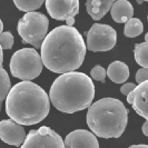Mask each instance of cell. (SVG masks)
I'll list each match as a JSON object with an SVG mask.
<instances>
[{
	"label": "cell",
	"instance_id": "obj_20",
	"mask_svg": "<svg viewBox=\"0 0 148 148\" xmlns=\"http://www.w3.org/2000/svg\"><path fill=\"white\" fill-rule=\"evenodd\" d=\"M14 45V36L11 32L6 31L0 34V46L2 49H10Z\"/></svg>",
	"mask_w": 148,
	"mask_h": 148
},
{
	"label": "cell",
	"instance_id": "obj_8",
	"mask_svg": "<svg viewBox=\"0 0 148 148\" xmlns=\"http://www.w3.org/2000/svg\"><path fill=\"white\" fill-rule=\"evenodd\" d=\"M23 148L28 147H65L64 140L58 134L49 127L42 126L39 129L30 130L21 144Z\"/></svg>",
	"mask_w": 148,
	"mask_h": 148
},
{
	"label": "cell",
	"instance_id": "obj_28",
	"mask_svg": "<svg viewBox=\"0 0 148 148\" xmlns=\"http://www.w3.org/2000/svg\"><path fill=\"white\" fill-rule=\"evenodd\" d=\"M1 107H2V101H0V110H1Z\"/></svg>",
	"mask_w": 148,
	"mask_h": 148
},
{
	"label": "cell",
	"instance_id": "obj_19",
	"mask_svg": "<svg viewBox=\"0 0 148 148\" xmlns=\"http://www.w3.org/2000/svg\"><path fill=\"white\" fill-rule=\"evenodd\" d=\"M45 0H14L15 6L21 11H35L42 6Z\"/></svg>",
	"mask_w": 148,
	"mask_h": 148
},
{
	"label": "cell",
	"instance_id": "obj_29",
	"mask_svg": "<svg viewBox=\"0 0 148 148\" xmlns=\"http://www.w3.org/2000/svg\"><path fill=\"white\" fill-rule=\"evenodd\" d=\"M137 2H138V3H141V2H143V0H137Z\"/></svg>",
	"mask_w": 148,
	"mask_h": 148
},
{
	"label": "cell",
	"instance_id": "obj_11",
	"mask_svg": "<svg viewBox=\"0 0 148 148\" xmlns=\"http://www.w3.org/2000/svg\"><path fill=\"white\" fill-rule=\"evenodd\" d=\"M147 87L148 80L138 84L135 88L127 95V101L132 105L134 110L143 118L148 119L147 114Z\"/></svg>",
	"mask_w": 148,
	"mask_h": 148
},
{
	"label": "cell",
	"instance_id": "obj_23",
	"mask_svg": "<svg viewBox=\"0 0 148 148\" xmlns=\"http://www.w3.org/2000/svg\"><path fill=\"white\" fill-rule=\"evenodd\" d=\"M136 87V85L135 84H133V82H127V84H125V85H123L121 86V88H120V91H121V94L123 95H128L132 90H133L134 88Z\"/></svg>",
	"mask_w": 148,
	"mask_h": 148
},
{
	"label": "cell",
	"instance_id": "obj_12",
	"mask_svg": "<svg viewBox=\"0 0 148 148\" xmlns=\"http://www.w3.org/2000/svg\"><path fill=\"white\" fill-rule=\"evenodd\" d=\"M65 147H90L98 148L99 143L97 140L96 136L92 133L85 129L74 130L73 133L68 134L66 139L64 141Z\"/></svg>",
	"mask_w": 148,
	"mask_h": 148
},
{
	"label": "cell",
	"instance_id": "obj_21",
	"mask_svg": "<svg viewBox=\"0 0 148 148\" xmlns=\"http://www.w3.org/2000/svg\"><path fill=\"white\" fill-rule=\"evenodd\" d=\"M90 76H91L92 79H95L97 82H105V79H106V70L101 66L97 65V66H95L91 69Z\"/></svg>",
	"mask_w": 148,
	"mask_h": 148
},
{
	"label": "cell",
	"instance_id": "obj_5",
	"mask_svg": "<svg viewBox=\"0 0 148 148\" xmlns=\"http://www.w3.org/2000/svg\"><path fill=\"white\" fill-rule=\"evenodd\" d=\"M44 64L40 55L32 48H22L12 55L10 73L21 80H34L41 74Z\"/></svg>",
	"mask_w": 148,
	"mask_h": 148
},
{
	"label": "cell",
	"instance_id": "obj_18",
	"mask_svg": "<svg viewBox=\"0 0 148 148\" xmlns=\"http://www.w3.org/2000/svg\"><path fill=\"white\" fill-rule=\"evenodd\" d=\"M125 29H124V35L128 38H135L139 36L143 30H144V25L143 22L137 19V18H130L129 20L125 22Z\"/></svg>",
	"mask_w": 148,
	"mask_h": 148
},
{
	"label": "cell",
	"instance_id": "obj_22",
	"mask_svg": "<svg viewBox=\"0 0 148 148\" xmlns=\"http://www.w3.org/2000/svg\"><path fill=\"white\" fill-rule=\"evenodd\" d=\"M135 78H136V82H138V84L148 80V68H145V67L140 68L136 73V77Z\"/></svg>",
	"mask_w": 148,
	"mask_h": 148
},
{
	"label": "cell",
	"instance_id": "obj_14",
	"mask_svg": "<svg viewBox=\"0 0 148 148\" xmlns=\"http://www.w3.org/2000/svg\"><path fill=\"white\" fill-rule=\"evenodd\" d=\"M115 1L116 0H87V12L94 20H100L109 11Z\"/></svg>",
	"mask_w": 148,
	"mask_h": 148
},
{
	"label": "cell",
	"instance_id": "obj_30",
	"mask_svg": "<svg viewBox=\"0 0 148 148\" xmlns=\"http://www.w3.org/2000/svg\"><path fill=\"white\" fill-rule=\"evenodd\" d=\"M143 1H148V0H143Z\"/></svg>",
	"mask_w": 148,
	"mask_h": 148
},
{
	"label": "cell",
	"instance_id": "obj_16",
	"mask_svg": "<svg viewBox=\"0 0 148 148\" xmlns=\"http://www.w3.org/2000/svg\"><path fill=\"white\" fill-rule=\"evenodd\" d=\"M2 62H3V52L0 46V101H3L6 99L8 92L11 88L10 78L8 76L6 69H3Z\"/></svg>",
	"mask_w": 148,
	"mask_h": 148
},
{
	"label": "cell",
	"instance_id": "obj_3",
	"mask_svg": "<svg viewBox=\"0 0 148 148\" xmlns=\"http://www.w3.org/2000/svg\"><path fill=\"white\" fill-rule=\"evenodd\" d=\"M49 97L59 111L74 114L90 106L95 97V86L90 77L74 70L61 74L52 82Z\"/></svg>",
	"mask_w": 148,
	"mask_h": 148
},
{
	"label": "cell",
	"instance_id": "obj_25",
	"mask_svg": "<svg viewBox=\"0 0 148 148\" xmlns=\"http://www.w3.org/2000/svg\"><path fill=\"white\" fill-rule=\"evenodd\" d=\"M143 133L145 136H148V120L146 119V121L144 123V126H143Z\"/></svg>",
	"mask_w": 148,
	"mask_h": 148
},
{
	"label": "cell",
	"instance_id": "obj_9",
	"mask_svg": "<svg viewBox=\"0 0 148 148\" xmlns=\"http://www.w3.org/2000/svg\"><path fill=\"white\" fill-rule=\"evenodd\" d=\"M46 9L51 18L66 20L79 12V0H46Z\"/></svg>",
	"mask_w": 148,
	"mask_h": 148
},
{
	"label": "cell",
	"instance_id": "obj_2",
	"mask_svg": "<svg viewBox=\"0 0 148 148\" xmlns=\"http://www.w3.org/2000/svg\"><path fill=\"white\" fill-rule=\"evenodd\" d=\"M50 108L49 96L37 84L22 80L11 87L6 97V112L22 126L36 125L44 120Z\"/></svg>",
	"mask_w": 148,
	"mask_h": 148
},
{
	"label": "cell",
	"instance_id": "obj_13",
	"mask_svg": "<svg viewBox=\"0 0 148 148\" xmlns=\"http://www.w3.org/2000/svg\"><path fill=\"white\" fill-rule=\"evenodd\" d=\"M110 15L112 20L116 22H126L133 18L134 8L128 0H117L110 7Z\"/></svg>",
	"mask_w": 148,
	"mask_h": 148
},
{
	"label": "cell",
	"instance_id": "obj_24",
	"mask_svg": "<svg viewBox=\"0 0 148 148\" xmlns=\"http://www.w3.org/2000/svg\"><path fill=\"white\" fill-rule=\"evenodd\" d=\"M65 21H66L67 26L73 27V26H74V23H75V17H69V18H67Z\"/></svg>",
	"mask_w": 148,
	"mask_h": 148
},
{
	"label": "cell",
	"instance_id": "obj_10",
	"mask_svg": "<svg viewBox=\"0 0 148 148\" xmlns=\"http://www.w3.org/2000/svg\"><path fill=\"white\" fill-rule=\"evenodd\" d=\"M26 138L23 126L12 119H5L0 121V139L8 145L21 146Z\"/></svg>",
	"mask_w": 148,
	"mask_h": 148
},
{
	"label": "cell",
	"instance_id": "obj_6",
	"mask_svg": "<svg viewBox=\"0 0 148 148\" xmlns=\"http://www.w3.org/2000/svg\"><path fill=\"white\" fill-rule=\"evenodd\" d=\"M48 18L41 12L29 11L18 22V32L23 42L40 48L48 31Z\"/></svg>",
	"mask_w": 148,
	"mask_h": 148
},
{
	"label": "cell",
	"instance_id": "obj_27",
	"mask_svg": "<svg viewBox=\"0 0 148 148\" xmlns=\"http://www.w3.org/2000/svg\"><path fill=\"white\" fill-rule=\"evenodd\" d=\"M2 30H3V23H2V21L0 20V34L2 32Z\"/></svg>",
	"mask_w": 148,
	"mask_h": 148
},
{
	"label": "cell",
	"instance_id": "obj_7",
	"mask_svg": "<svg viewBox=\"0 0 148 148\" xmlns=\"http://www.w3.org/2000/svg\"><path fill=\"white\" fill-rule=\"evenodd\" d=\"M117 42V32L112 27L95 23L87 32V48L90 51H108Z\"/></svg>",
	"mask_w": 148,
	"mask_h": 148
},
{
	"label": "cell",
	"instance_id": "obj_1",
	"mask_svg": "<svg viewBox=\"0 0 148 148\" xmlns=\"http://www.w3.org/2000/svg\"><path fill=\"white\" fill-rule=\"evenodd\" d=\"M40 48L42 64L56 74L78 69L86 56V44L80 32L67 25L59 26L46 35Z\"/></svg>",
	"mask_w": 148,
	"mask_h": 148
},
{
	"label": "cell",
	"instance_id": "obj_4",
	"mask_svg": "<svg viewBox=\"0 0 148 148\" xmlns=\"http://www.w3.org/2000/svg\"><path fill=\"white\" fill-rule=\"evenodd\" d=\"M128 110L116 98H103L91 103L87 111L90 130L101 138H118L125 132Z\"/></svg>",
	"mask_w": 148,
	"mask_h": 148
},
{
	"label": "cell",
	"instance_id": "obj_26",
	"mask_svg": "<svg viewBox=\"0 0 148 148\" xmlns=\"http://www.w3.org/2000/svg\"><path fill=\"white\" fill-rule=\"evenodd\" d=\"M147 145H132L129 148H147Z\"/></svg>",
	"mask_w": 148,
	"mask_h": 148
},
{
	"label": "cell",
	"instance_id": "obj_15",
	"mask_svg": "<svg viewBox=\"0 0 148 148\" xmlns=\"http://www.w3.org/2000/svg\"><path fill=\"white\" fill-rule=\"evenodd\" d=\"M106 75L109 77L111 82L123 84L129 78V68L123 61H114L109 65Z\"/></svg>",
	"mask_w": 148,
	"mask_h": 148
},
{
	"label": "cell",
	"instance_id": "obj_17",
	"mask_svg": "<svg viewBox=\"0 0 148 148\" xmlns=\"http://www.w3.org/2000/svg\"><path fill=\"white\" fill-rule=\"evenodd\" d=\"M147 38L148 36L145 37V41L141 42V44H136L135 45V59L136 62L141 67H145L148 68V42H147Z\"/></svg>",
	"mask_w": 148,
	"mask_h": 148
}]
</instances>
